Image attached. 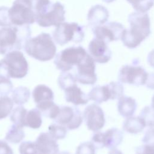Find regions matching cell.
Returning a JSON list of instances; mask_svg holds the SVG:
<instances>
[{"mask_svg":"<svg viewBox=\"0 0 154 154\" xmlns=\"http://www.w3.org/2000/svg\"><path fill=\"white\" fill-rule=\"evenodd\" d=\"M128 21L129 28L125 29L120 40L126 47L134 49L150 34V17L147 13L135 11L128 16Z\"/></svg>","mask_w":154,"mask_h":154,"instance_id":"6da1fadb","label":"cell"},{"mask_svg":"<svg viewBox=\"0 0 154 154\" xmlns=\"http://www.w3.org/2000/svg\"><path fill=\"white\" fill-rule=\"evenodd\" d=\"M29 25H11L0 29V54L5 55L10 52L19 51L23 48L31 37Z\"/></svg>","mask_w":154,"mask_h":154,"instance_id":"7a4b0ae2","label":"cell"},{"mask_svg":"<svg viewBox=\"0 0 154 154\" xmlns=\"http://www.w3.org/2000/svg\"><path fill=\"white\" fill-rule=\"evenodd\" d=\"M23 49L28 55L40 61L52 60L56 55L57 52V47L52 37L45 32L29 38Z\"/></svg>","mask_w":154,"mask_h":154,"instance_id":"3957f363","label":"cell"},{"mask_svg":"<svg viewBox=\"0 0 154 154\" xmlns=\"http://www.w3.org/2000/svg\"><path fill=\"white\" fill-rule=\"evenodd\" d=\"M54 42L59 45L63 46L70 42L76 43L83 41L85 32L83 27L75 22H63L53 32Z\"/></svg>","mask_w":154,"mask_h":154,"instance_id":"277c9868","label":"cell"},{"mask_svg":"<svg viewBox=\"0 0 154 154\" xmlns=\"http://www.w3.org/2000/svg\"><path fill=\"white\" fill-rule=\"evenodd\" d=\"M8 14L12 25H29L36 20L31 0H15L9 8Z\"/></svg>","mask_w":154,"mask_h":154,"instance_id":"5b68a950","label":"cell"},{"mask_svg":"<svg viewBox=\"0 0 154 154\" xmlns=\"http://www.w3.org/2000/svg\"><path fill=\"white\" fill-rule=\"evenodd\" d=\"M87 52L82 46H71L64 49L55 55L54 64L60 70L67 72L77 66Z\"/></svg>","mask_w":154,"mask_h":154,"instance_id":"8992f818","label":"cell"},{"mask_svg":"<svg viewBox=\"0 0 154 154\" xmlns=\"http://www.w3.org/2000/svg\"><path fill=\"white\" fill-rule=\"evenodd\" d=\"M138 63V60L135 59L131 64L123 66L119 72V81L135 86L145 85L149 73Z\"/></svg>","mask_w":154,"mask_h":154,"instance_id":"52a82bcc","label":"cell"},{"mask_svg":"<svg viewBox=\"0 0 154 154\" xmlns=\"http://www.w3.org/2000/svg\"><path fill=\"white\" fill-rule=\"evenodd\" d=\"M4 61L7 64L10 78H22L28 71V64L22 52L14 51L5 54Z\"/></svg>","mask_w":154,"mask_h":154,"instance_id":"ba28073f","label":"cell"},{"mask_svg":"<svg viewBox=\"0 0 154 154\" xmlns=\"http://www.w3.org/2000/svg\"><path fill=\"white\" fill-rule=\"evenodd\" d=\"M64 6L60 2L52 4L49 8L36 19L35 22L42 27L57 26L65 20Z\"/></svg>","mask_w":154,"mask_h":154,"instance_id":"9c48e42d","label":"cell"},{"mask_svg":"<svg viewBox=\"0 0 154 154\" xmlns=\"http://www.w3.org/2000/svg\"><path fill=\"white\" fill-rule=\"evenodd\" d=\"M125 29L124 26L120 23L109 22L92 28V31L96 38L108 43L120 40Z\"/></svg>","mask_w":154,"mask_h":154,"instance_id":"30bf717a","label":"cell"},{"mask_svg":"<svg viewBox=\"0 0 154 154\" xmlns=\"http://www.w3.org/2000/svg\"><path fill=\"white\" fill-rule=\"evenodd\" d=\"M77 73L75 75L77 82L84 85H93L97 81L95 61L89 54L76 66Z\"/></svg>","mask_w":154,"mask_h":154,"instance_id":"8fae6325","label":"cell"},{"mask_svg":"<svg viewBox=\"0 0 154 154\" xmlns=\"http://www.w3.org/2000/svg\"><path fill=\"white\" fill-rule=\"evenodd\" d=\"M54 120L57 123L66 126L69 130H73L81 126L83 116L77 108L64 106L60 108V112Z\"/></svg>","mask_w":154,"mask_h":154,"instance_id":"7c38bea8","label":"cell"},{"mask_svg":"<svg viewBox=\"0 0 154 154\" xmlns=\"http://www.w3.org/2000/svg\"><path fill=\"white\" fill-rule=\"evenodd\" d=\"M82 116L88 129L91 131H99L105 125L104 112L96 103L88 105L85 108Z\"/></svg>","mask_w":154,"mask_h":154,"instance_id":"4fadbf2b","label":"cell"},{"mask_svg":"<svg viewBox=\"0 0 154 154\" xmlns=\"http://www.w3.org/2000/svg\"><path fill=\"white\" fill-rule=\"evenodd\" d=\"M88 53L95 62L100 64L108 63L111 58L112 53L107 43L94 37L89 43Z\"/></svg>","mask_w":154,"mask_h":154,"instance_id":"5bb4252c","label":"cell"},{"mask_svg":"<svg viewBox=\"0 0 154 154\" xmlns=\"http://www.w3.org/2000/svg\"><path fill=\"white\" fill-rule=\"evenodd\" d=\"M35 142L40 154H57L59 152L57 140L49 132L41 133Z\"/></svg>","mask_w":154,"mask_h":154,"instance_id":"9a60e30c","label":"cell"},{"mask_svg":"<svg viewBox=\"0 0 154 154\" xmlns=\"http://www.w3.org/2000/svg\"><path fill=\"white\" fill-rule=\"evenodd\" d=\"M109 16V11L105 7L100 4L93 5L87 14L88 25L91 28L103 25L107 22Z\"/></svg>","mask_w":154,"mask_h":154,"instance_id":"2e32d148","label":"cell"},{"mask_svg":"<svg viewBox=\"0 0 154 154\" xmlns=\"http://www.w3.org/2000/svg\"><path fill=\"white\" fill-rule=\"evenodd\" d=\"M65 99L67 102L75 105H85L90 100L87 94H85L76 85L70 87L64 90Z\"/></svg>","mask_w":154,"mask_h":154,"instance_id":"e0dca14e","label":"cell"},{"mask_svg":"<svg viewBox=\"0 0 154 154\" xmlns=\"http://www.w3.org/2000/svg\"><path fill=\"white\" fill-rule=\"evenodd\" d=\"M137 103L135 99L127 96H122L117 102V110L120 116L127 118L131 117L136 111Z\"/></svg>","mask_w":154,"mask_h":154,"instance_id":"ac0fdd59","label":"cell"},{"mask_svg":"<svg viewBox=\"0 0 154 154\" xmlns=\"http://www.w3.org/2000/svg\"><path fill=\"white\" fill-rule=\"evenodd\" d=\"M124 134L122 131L116 128H112L104 132L105 147L112 149L120 145L123 139Z\"/></svg>","mask_w":154,"mask_h":154,"instance_id":"d6986e66","label":"cell"},{"mask_svg":"<svg viewBox=\"0 0 154 154\" xmlns=\"http://www.w3.org/2000/svg\"><path fill=\"white\" fill-rule=\"evenodd\" d=\"M146 124L140 116L127 117L123 123V129L129 134H137L143 131Z\"/></svg>","mask_w":154,"mask_h":154,"instance_id":"ffe728a7","label":"cell"},{"mask_svg":"<svg viewBox=\"0 0 154 154\" xmlns=\"http://www.w3.org/2000/svg\"><path fill=\"white\" fill-rule=\"evenodd\" d=\"M87 95L89 100L94 101L96 103H102L108 101L111 98L107 84L94 87Z\"/></svg>","mask_w":154,"mask_h":154,"instance_id":"44dd1931","label":"cell"},{"mask_svg":"<svg viewBox=\"0 0 154 154\" xmlns=\"http://www.w3.org/2000/svg\"><path fill=\"white\" fill-rule=\"evenodd\" d=\"M36 108L41 114L51 119H55L58 115L60 108L53 100H46L36 104Z\"/></svg>","mask_w":154,"mask_h":154,"instance_id":"7402d4cb","label":"cell"},{"mask_svg":"<svg viewBox=\"0 0 154 154\" xmlns=\"http://www.w3.org/2000/svg\"><path fill=\"white\" fill-rule=\"evenodd\" d=\"M32 97L36 104L43 101L53 100L54 97L52 90L43 84L38 85L34 88L32 91Z\"/></svg>","mask_w":154,"mask_h":154,"instance_id":"603a6c76","label":"cell"},{"mask_svg":"<svg viewBox=\"0 0 154 154\" xmlns=\"http://www.w3.org/2000/svg\"><path fill=\"white\" fill-rule=\"evenodd\" d=\"M25 137V132L22 127L13 125L8 130L5 139L9 143L17 144L21 142Z\"/></svg>","mask_w":154,"mask_h":154,"instance_id":"cb8c5ba5","label":"cell"},{"mask_svg":"<svg viewBox=\"0 0 154 154\" xmlns=\"http://www.w3.org/2000/svg\"><path fill=\"white\" fill-rule=\"evenodd\" d=\"M30 97L29 90L23 86H19L14 89L11 94V99L17 105H22L27 102Z\"/></svg>","mask_w":154,"mask_h":154,"instance_id":"d4e9b609","label":"cell"},{"mask_svg":"<svg viewBox=\"0 0 154 154\" xmlns=\"http://www.w3.org/2000/svg\"><path fill=\"white\" fill-rule=\"evenodd\" d=\"M27 110L22 105L15 107L11 111L10 120L16 125L20 127L26 126V117Z\"/></svg>","mask_w":154,"mask_h":154,"instance_id":"484cf974","label":"cell"},{"mask_svg":"<svg viewBox=\"0 0 154 154\" xmlns=\"http://www.w3.org/2000/svg\"><path fill=\"white\" fill-rule=\"evenodd\" d=\"M42 114L37 108H34L27 112L26 117V126L32 129L39 128L42 123Z\"/></svg>","mask_w":154,"mask_h":154,"instance_id":"4316f807","label":"cell"},{"mask_svg":"<svg viewBox=\"0 0 154 154\" xmlns=\"http://www.w3.org/2000/svg\"><path fill=\"white\" fill-rule=\"evenodd\" d=\"M76 82L75 76L67 72H62L58 78V84L64 91L70 87L76 85Z\"/></svg>","mask_w":154,"mask_h":154,"instance_id":"83f0119b","label":"cell"},{"mask_svg":"<svg viewBox=\"0 0 154 154\" xmlns=\"http://www.w3.org/2000/svg\"><path fill=\"white\" fill-rule=\"evenodd\" d=\"M13 101L7 96H0V120L5 118L11 112L13 108Z\"/></svg>","mask_w":154,"mask_h":154,"instance_id":"f1b7e54d","label":"cell"},{"mask_svg":"<svg viewBox=\"0 0 154 154\" xmlns=\"http://www.w3.org/2000/svg\"><path fill=\"white\" fill-rule=\"evenodd\" d=\"M138 12L146 13L154 5V0H126Z\"/></svg>","mask_w":154,"mask_h":154,"instance_id":"f546056e","label":"cell"},{"mask_svg":"<svg viewBox=\"0 0 154 154\" xmlns=\"http://www.w3.org/2000/svg\"><path fill=\"white\" fill-rule=\"evenodd\" d=\"M31 2L36 19L43 14L52 4L50 0H31Z\"/></svg>","mask_w":154,"mask_h":154,"instance_id":"4dcf8cb0","label":"cell"},{"mask_svg":"<svg viewBox=\"0 0 154 154\" xmlns=\"http://www.w3.org/2000/svg\"><path fill=\"white\" fill-rule=\"evenodd\" d=\"M50 135L56 140L64 138L67 134V128L60 124H52L48 127Z\"/></svg>","mask_w":154,"mask_h":154,"instance_id":"1f68e13d","label":"cell"},{"mask_svg":"<svg viewBox=\"0 0 154 154\" xmlns=\"http://www.w3.org/2000/svg\"><path fill=\"white\" fill-rule=\"evenodd\" d=\"M107 85L109 90L111 100H119V99L123 96L124 87L120 82L111 81Z\"/></svg>","mask_w":154,"mask_h":154,"instance_id":"d6a6232c","label":"cell"},{"mask_svg":"<svg viewBox=\"0 0 154 154\" xmlns=\"http://www.w3.org/2000/svg\"><path fill=\"white\" fill-rule=\"evenodd\" d=\"M140 116L145 122L146 126L154 128V109L152 106H144L141 111Z\"/></svg>","mask_w":154,"mask_h":154,"instance_id":"836d02e7","label":"cell"},{"mask_svg":"<svg viewBox=\"0 0 154 154\" xmlns=\"http://www.w3.org/2000/svg\"><path fill=\"white\" fill-rule=\"evenodd\" d=\"M20 154H40L35 141H23L19 147Z\"/></svg>","mask_w":154,"mask_h":154,"instance_id":"e575fe53","label":"cell"},{"mask_svg":"<svg viewBox=\"0 0 154 154\" xmlns=\"http://www.w3.org/2000/svg\"><path fill=\"white\" fill-rule=\"evenodd\" d=\"M96 149L91 142H84L78 146L76 154H96Z\"/></svg>","mask_w":154,"mask_h":154,"instance_id":"d590c367","label":"cell"},{"mask_svg":"<svg viewBox=\"0 0 154 154\" xmlns=\"http://www.w3.org/2000/svg\"><path fill=\"white\" fill-rule=\"evenodd\" d=\"M9 7L5 6L0 7V26H11L9 14Z\"/></svg>","mask_w":154,"mask_h":154,"instance_id":"8d00e7d4","label":"cell"},{"mask_svg":"<svg viewBox=\"0 0 154 154\" xmlns=\"http://www.w3.org/2000/svg\"><path fill=\"white\" fill-rule=\"evenodd\" d=\"M91 142L93 144L96 149L105 147L104 132L99 131L96 132L91 137Z\"/></svg>","mask_w":154,"mask_h":154,"instance_id":"74e56055","label":"cell"},{"mask_svg":"<svg viewBox=\"0 0 154 154\" xmlns=\"http://www.w3.org/2000/svg\"><path fill=\"white\" fill-rule=\"evenodd\" d=\"M13 84L8 78L0 79V95L7 96L12 91Z\"/></svg>","mask_w":154,"mask_h":154,"instance_id":"f35d334b","label":"cell"},{"mask_svg":"<svg viewBox=\"0 0 154 154\" xmlns=\"http://www.w3.org/2000/svg\"><path fill=\"white\" fill-rule=\"evenodd\" d=\"M142 142L144 144L154 146V128H150L146 131Z\"/></svg>","mask_w":154,"mask_h":154,"instance_id":"ab89813d","label":"cell"},{"mask_svg":"<svg viewBox=\"0 0 154 154\" xmlns=\"http://www.w3.org/2000/svg\"><path fill=\"white\" fill-rule=\"evenodd\" d=\"M136 154H154V146L143 144L135 148Z\"/></svg>","mask_w":154,"mask_h":154,"instance_id":"60d3db41","label":"cell"},{"mask_svg":"<svg viewBox=\"0 0 154 154\" xmlns=\"http://www.w3.org/2000/svg\"><path fill=\"white\" fill-rule=\"evenodd\" d=\"M10 75L8 72V70L7 66L6 63L2 59L0 61V79H4V78H10Z\"/></svg>","mask_w":154,"mask_h":154,"instance_id":"b9f144b4","label":"cell"},{"mask_svg":"<svg viewBox=\"0 0 154 154\" xmlns=\"http://www.w3.org/2000/svg\"><path fill=\"white\" fill-rule=\"evenodd\" d=\"M0 154H13L10 146L3 140H0Z\"/></svg>","mask_w":154,"mask_h":154,"instance_id":"7bdbcfd3","label":"cell"},{"mask_svg":"<svg viewBox=\"0 0 154 154\" xmlns=\"http://www.w3.org/2000/svg\"><path fill=\"white\" fill-rule=\"evenodd\" d=\"M145 85L147 88L154 90V73H149V76Z\"/></svg>","mask_w":154,"mask_h":154,"instance_id":"ee69618b","label":"cell"},{"mask_svg":"<svg viewBox=\"0 0 154 154\" xmlns=\"http://www.w3.org/2000/svg\"><path fill=\"white\" fill-rule=\"evenodd\" d=\"M147 61L150 66L154 68V49L152 50L148 54Z\"/></svg>","mask_w":154,"mask_h":154,"instance_id":"f6af8a7d","label":"cell"},{"mask_svg":"<svg viewBox=\"0 0 154 154\" xmlns=\"http://www.w3.org/2000/svg\"><path fill=\"white\" fill-rule=\"evenodd\" d=\"M108 154H123L120 150L114 148L112 149H111L110 151H109Z\"/></svg>","mask_w":154,"mask_h":154,"instance_id":"bcb514c9","label":"cell"},{"mask_svg":"<svg viewBox=\"0 0 154 154\" xmlns=\"http://www.w3.org/2000/svg\"><path fill=\"white\" fill-rule=\"evenodd\" d=\"M151 106L154 109V94L152 98V104H151Z\"/></svg>","mask_w":154,"mask_h":154,"instance_id":"7dc6e473","label":"cell"},{"mask_svg":"<svg viewBox=\"0 0 154 154\" xmlns=\"http://www.w3.org/2000/svg\"><path fill=\"white\" fill-rule=\"evenodd\" d=\"M102 1L106 3H111V2H114L116 0H102Z\"/></svg>","mask_w":154,"mask_h":154,"instance_id":"c3c4849f","label":"cell"},{"mask_svg":"<svg viewBox=\"0 0 154 154\" xmlns=\"http://www.w3.org/2000/svg\"><path fill=\"white\" fill-rule=\"evenodd\" d=\"M57 154H71L67 152H58Z\"/></svg>","mask_w":154,"mask_h":154,"instance_id":"681fc988","label":"cell"}]
</instances>
